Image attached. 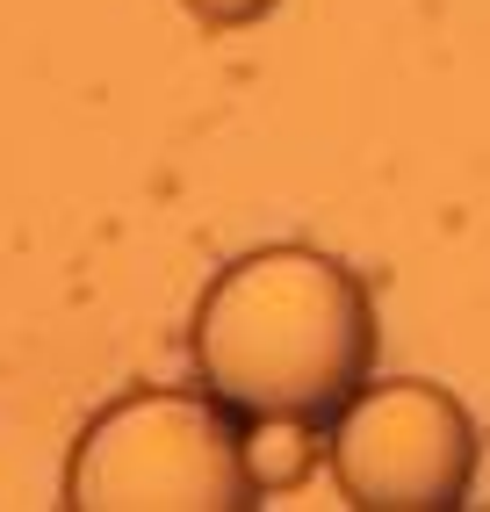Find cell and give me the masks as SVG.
I'll use <instances>...</instances> for the list:
<instances>
[{
    "label": "cell",
    "instance_id": "obj_1",
    "mask_svg": "<svg viewBox=\"0 0 490 512\" xmlns=\"http://www.w3.org/2000/svg\"><path fill=\"white\" fill-rule=\"evenodd\" d=\"M195 383L231 419L325 426L361 383H375L382 325L346 260L310 246H260L202 289L188 325Z\"/></svg>",
    "mask_w": 490,
    "mask_h": 512
},
{
    "label": "cell",
    "instance_id": "obj_2",
    "mask_svg": "<svg viewBox=\"0 0 490 512\" xmlns=\"http://www.w3.org/2000/svg\"><path fill=\"white\" fill-rule=\"evenodd\" d=\"M73 512H253L260 484L245 462V433L217 397L145 390L87 419L73 469Z\"/></svg>",
    "mask_w": 490,
    "mask_h": 512
},
{
    "label": "cell",
    "instance_id": "obj_3",
    "mask_svg": "<svg viewBox=\"0 0 490 512\" xmlns=\"http://www.w3.org/2000/svg\"><path fill=\"white\" fill-rule=\"evenodd\" d=\"M483 440L469 404L426 383H361L332 419V476L361 512H454L476 491Z\"/></svg>",
    "mask_w": 490,
    "mask_h": 512
},
{
    "label": "cell",
    "instance_id": "obj_4",
    "mask_svg": "<svg viewBox=\"0 0 490 512\" xmlns=\"http://www.w3.org/2000/svg\"><path fill=\"white\" fill-rule=\"evenodd\" d=\"M245 462H253L260 498L296 484V476L310 469V426H296V419H253V433H245Z\"/></svg>",
    "mask_w": 490,
    "mask_h": 512
},
{
    "label": "cell",
    "instance_id": "obj_5",
    "mask_svg": "<svg viewBox=\"0 0 490 512\" xmlns=\"http://www.w3.org/2000/svg\"><path fill=\"white\" fill-rule=\"evenodd\" d=\"M188 15L209 22V29H245V22L274 15V0H188Z\"/></svg>",
    "mask_w": 490,
    "mask_h": 512
}]
</instances>
